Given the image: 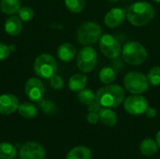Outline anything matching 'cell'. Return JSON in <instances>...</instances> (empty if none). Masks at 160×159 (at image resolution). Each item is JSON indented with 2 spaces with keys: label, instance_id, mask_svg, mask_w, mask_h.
Returning a JSON list of instances; mask_svg holds the SVG:
<instances>
[{
  "label": "cell",
  "instance_id": "cell-1",
  "mask_svg": "<svg viewBox=\"0 0 160 159\" xmlns=\"http://www.w3.org/2000/svg\"><path fill=\"white\" fill-rule=\"evenodd\" d=\"M156 15L155 7L148 2H136L130 5L127 10V19L137 27L145 26L153 21Z\"/></svg>",
  "mask_w": 160,
  "mask_h": 159
},
{
  "label": "cell",
  "instance_id": "cell-2",
  "mask_svg": "<svg viewBox=\"0 0 160 159\" xmlns=\"http://www.w3.org/2000/svg\"><path fill=\"white\" fill-rule=\"evenodd\" d=\"M96 99L103 108L113 109L125 100V90L118 84H106L98 90Z\"/></svg>",
  "mask_w": 160,
  "mask_h": 159
},
{
  "label": "cell",
  "instance_id": "cell-3",
  "mask_svg": "<svg viewBox=\"0 0 160 159\" xmlns=\"http://www.w3.org/2000/svg\"><path fill=\"white\" fill-rule=\"evenodd\" d=\"M122 57L124 61L131 66H140L147 59L148 53L143 45L136 41L126 43L122 49Z\"/></svg>",
  "mask_w": 160,
  "mask_h": 159
},
{
  "label": "cell",
  "instance_id": "cell-4",
  "mask_svg": "<svg viewBox=\"0 0 160 159\" xmlns=\"http://www.w3.org/2000/svg\"><path fill=\"white\" fill-rule=\"evenodd\" d=\"M102 37L101 26L95 22H83L77 30V40L84 46H89L99 41Z\"/></svg>",
  "mask_w": 160,
  "mask_h": 159
},
{
  "label": "cell",
  "instance_id": "cell-5",
  "mask_svg": "<svg viewBox=\"0 0 160 159\" xmlns=\"http://www.w3.org/2000/svg\"><path fill=\"white\" fill-rule=\"evenodd\" d=\"M124 85L126 90L133 95H142L150 86L147 76L137 71H130L125 76Z\"/></svg>",
  "mask_w": 160,
  "mask_h": 159
},
{
  "label": "cell",
  "instance_id": "cell-6",
  "mask_svg": "<svg viewBox=\"0 0 160 159\" xmlns=\"http://www.w3.org/2000/svg\"><path fill=\"white\" fill-rule=\"evenodd\" d=\"M35 73L43 79H51L57 72V64L53 56L48 53L40 54L34 63Z\"/></svg>",
  "mask_w": 160,
  "mask_h": 159
},
{
  "label": "cell",
  "instance_id": "cell-7",
  "mask_svg": "<svg viewBox=\"0 0 160 159\" xmlns=\"http://www.w3.org/2000/svg\"><path fill=\"white\" fill-rule=\"evenodd\" d=\"M97 63L98 54L94 48L90 46H85L79 52L77 56V66L82 72H91L96 67Z\"/></svg>",
  "mask_w": 160,
  "mask_h": 159
},
{
  "label": "cell",
  "instance_id": "cell-8",
  "mask_svg": "<svg viewBox=\"0 0 160 159\" xmlns=\"http://www.w3.org/2000/svg\"><path fill=\"white\" fill-rule=\"evenodd\" d=\"M99 49L104 56L109 59L117 58L122 52L120 42L112 35H103L99 39Z\"/></svg>",
  "mask_w": 160,
  "mask_h": 159
},
{
  "label": "cell",
  "instance_id": "cell-9",
  "mask_svg": "<svg viewBox=\"0 0 160 159\" xmlns=\"http://www.w3.org/2000/svg\"><path fill=\"white\" fill-rule=\"evenodd\" d=\"M124 109L125 111L131 115H142L144 114L147 108L148 102L141 95L130 96L124 100Z\"/></svg>",
  "mask_w": 160,
  "mask_h": 159
},
{
  "label": "cell",
  "instance_id": "cell-10",
  "mask_svg": "<svg viewBox=\"0 0 160 159\" xmlns=\"http://www.w3.org/2000/svg\"><path fill=\"white\" fill-rule=\"evenodd\" d=\"M24 91L27 97L35 102H39L43 99L45 91L43 83L37 78H31L27 80L24 86Z\"/></svg>",
  "mask_w": 160,
  "mask_h": 159
},
{
  "label": "cell",
  "instance_id": "cell-11",
  "mask_svg": "<svg viewBox=\"0 0 160 159\" xmlns=\"http://www.w3.org/2000/svg\"><path fill=\"white\" fill-rule=\"evenodd\" d=\"M20 159H45L46 152L44 148L37 142H26L19 152Z\"/></svg>",
  "mask_w": 160,
  "mask_h": 159
},
{
  "label": "cell",
  "instance_id": "cell-12",
  "mask_svg": "<svg viewBox=\"0 0 160 159\" xmlns=\"http://www.w3.org/2000/svg\"><path fill=\"white\" fill-rule=\"evenodd\" d=\"M127 18V11L122 7H113L109 10L104 17V23L109 28L120 26Z\"/></svg>",
  "mask_w": 160,
  "mask_h": 159
},
{
  "label": "cell",
  "instance_id": "cell-13",
  "mask_svg": "<svg viewBox=\"0 0 160 159\" xmlns=\"http://www.w3.org/2000/svg\"><path fill=\"white\" fill-rule=\"evenodd\" d=\"M19 100L12 94H4L0 96V114L8 115L18 111Z\"/></svg>",
  "mask_w": 160,
  "mask_h": 159
},
{
  "label": "cell",
  "instance_id": "cell-14",
  "mask_svg": "<svg viewBox=\"0 0 160 159\" xmlns=\"http://www.w3.org/2000/svg\"><path fill=\"white\" fill-rule=\"evenodd\" d=\"M76 48L71 43H63L59 46L57 50V55L59 59L66 63L72 61L76 56Z\"/></svg>",
  "mask_w": 160,
  "mask_h": 159
},
{
  "label": "cell",
  "instance_id": "cell-15",
  "mask_svg": "<svg viewBox=\"0 0 160 159\" xmlns=\"http://www.w3.org/2000/svg\"><path fill=\"white\" fill-rule=\"evenodd\" d=\"M22 30V23L20 18L10 16L5 22V31L10 36H17Z\"/></svg>",
  "mask_w": 160,
  "mask_h": 159
},
{
  "label": "cell",
  "instance_id": "cell-16",
  "mask_svg": "<svg viewBox=\"0 0 160 159\" xmlns=\"http://www.w3.org/2000/svg\"><path fill=\"white\" fill-rule=\"evenodd\" d=\"M87 84V77L83 74H74L68 81V88L72 92H80L85 88Z\"/></svg>",
  "mask_w": 160,
  "mask_h": 159
},
{
  "label": "cell",
  "instance_id": "cell-17",
  "mask_svg": "<svg viewBox=\"0 0 160 159\" xmlns=\"http://www.w3.org/2000/svg\"><path fill=\"white\" fill-rule=\"evenodd\" d=\"M99 120L107 127H114L118 122L117 114L110 108H101L98 112Z\"/></svg>",
  "mask_w": 160,
  "mask_h": 159
},
{
  "label": "cell",
  "instance_id": "cell-18",
  "mask_svg": "<svg viewBox=\"0 0 160 159\" xmlns=\"http://www.w3.org/2000/svg\"><path fill=\"white\" fill-rule=\"evenodd\" d=\"M140 151L145 157H153L158 151V142L150 138L144 139L140 144Z\"/></svg>",
  "mask_w": 160,
  "mask_h": 159
},
{
  "label": "cell",
  "instance_id": "cell-19",
  "mask_svg": "<svg viewBox=\"0 0 160 159\" xmlns=\"http://www.w3.org/2000/svg\"><path fill=\"white\" fill-rule=\"evenodd\" d=\"M66 159H92V153L88 147L77 146L68 152Z\"/></svg>",
  "mask_w": 160,
  "mask_h": 159
},
{
  "label": "cell",
  "instance_id": "cell-20",
  "mask_svg": "<svg viewBox=\"0 0 160 159\" xmlns=\"http://www.w3.org/2000/svg\"><path fill=\"white\" fill-rule=\"evenodd\" d=\"M0 7L5 14L12 15L20 9L21 0H1Z\"/></svg>",
  "mask_w": 160,
  "mask_h": 159
},
{
  "label": "cell",
  "instance_id": "cell-21",
  "mask_svg": "<svg viewBox=\"0 0 160 159\" xmlns=\"http://www.w3.org/2000/svg\"><path fill=\"white\" fill-rule=\"evenodd\" d=\"M18 112H19L20 115H22V117L27 118V119L34 118L38 114L37 107L34 104L28 103V102H23V103L20 104L18 107Z\"/></svg>",
  "mask_w": 160,
  "mask_h": 159
},
{
  "label": "cell",
  "instance_id": "cell-22",
  "mask_svg": "<svg viewBox=\"0 0 160 159\" xmlns=\"http://www.w3.org/2000/svg\"><path fill=\"white\" fill-rule=\"evenodd\" d=\"M98 78L100 82L104 84H110L113 82L116 79V74L115 71L112 67H103L98 74Z\"/></svg>",
  "mask_w": 160,
  "mask_h": 159
},
{
  "label": "cell",
  "instance_id": "cell-23",
  "mask_svg": "<svg viewBox=\"0 0 160 159\" xmlns=\"http://www.w3.org/2000/svg\"><path fill=\"white\" fill-rule=\"evenodd\" d=\"M17 156L15 147L8 142L0 143V159H14Z\"/></svg>",
  "mask_w": 160,
  "mask_h": 159
},
{
  "label": "cell",
  "instance_id": "cell-24",
  "mask_svg": "<svg viewBox=\"0 0 160 159\" xmlns=\"http://www.w3.org/2000/svg\"><path fill=\"white\" fill-rule=\"evenodd\" d=\"M77 99L82 104L88 106L92 101H94L96 99V95L93 93V91L91 89H85L84 88L83 90L78 92Z\"/></svg>",
  "mask_w": 160,
  "mask_h": 159
},
{
  "label": "cell",
  "instance_id": "cell-25",
  "mask_svg": "<svg viewBox=\"0 0 160 159\" xmlns=\"http://www.w3.org/2000/svg\"><path fill=\"white\" fill-rule=\"evenodd\" d=\"M67 8L73 13H80L85 7V0H65Z\"/></svg>",
  "mask_w": 160,
  "mask_h": 159
},
{
  "label": "cell",
  "instance_id": "cell-26",
  "mask_svg": "<svg viewBox=\"0 0 160 159\" xmlns=\"http://www.w3.org/2000/svg\"><path fill=\"white\" fill-rule=\"evenodd\" d=\"M147 80L149 82V84L152 86H158L160 84V67L156 66L153 67L148 74H147Z\"/></svg>",
  "mask_w": 160,
  "mask_h": 159
},
{
  "label": "cell",
  "instance_id": "cell-27",
  "mask_svg": "<svg viewBox=\"0 0 160 159\" xmlns=\"http://www.w3.org/2000/svg\"><path fill=\"white\" fill-rule=\"evenodd\" d=\"M18 15H19V18L22 21L28 22V21L33 19L34 10L29 7H21L20 9L18 10Z\"/></svg>",
  "mask_w": 160,
  "mask_h": 159
},
{
  "label": "cell",
  "instance_id": "cell-28",
  "mask_svg": "<svg viewBox=\"0 0 160 159\" xmlns=\"http://www.w3.org/2000/svg\"><path fill=\"white\" fill-rule=\"evenodd\" d=\"M50 81H51V85L56 90H60L64 87V80L56 74L52 76L50 79Z\"/></svg>",
  "mask_w": 160,
  "mask_h": 159
},
{
  "label": "cell",
  "instance_id": "cell-29",
  "mask_svg": "<svg viewBox=\"0 0 160 159\" xmlns=\"http://www.w3.org/2000/svg\"><path fill=\"white\" fill-rule=\"evenodd\" d=\"M39 105H40L42 111L47 113H52L55 111V107H54L53 103H52L51 101H46V100L42 99L41 101H39Z\"/></svg>",
  "mask_w": 160,
  "mask_h": 159
},
{
  "label": "cell",
  "instance_id": "cell-30",
  "mask_svg": "<svg viewBox=\"0 0 160 159\" xmlns=\"http://www.w3.org/2000/svg\"><path fill=\"white\" fill-rule=\"evenodd\" d=\"M9 53H10L9 48L6 44L0 42V61L7 59L8 57Z\"/></svg>",
  "mask_w": 160,
  "mask_h": 159
},
{
  "label": "cell",
  "instance_id": "cell-31",
  "mask_svg": "<svg viewBox=\"0 0 160 159\" xmlns=\"http://www.w3.org/2000/svg\"><path fill=\"white\" fill-rule=\"evenodd\" d=\"M102 106L98 103V101L97 99H95L94 101H92L89 105H88V112H97L98 113V112L101 110Z\"/></svg>",
  "mask_w": 160,
  "mask_h": 159
},
{
  "label": "cell",
  "instance_id": "cell-32",
  "mask_svg": "<svg viewBox=\"0 0 160 159\" xmlns=\"http://www.w3.org/2000/svg\"><path fill=\"white\" fill-rule=\"evenodd\" d=\"M87 121L91 125H96L99 121V115L97 112H89L87 115Z\"/></svg>",
  "mask_w": 160,
  "mask_h": 159
},
{
  "label": "cell",
  "instance_id": "cell-33",
  "mask_svg": "<svg viewBox=\"0 0 160 159\" xmlns=\"http://www.w3.org/2000/svg\"><path fill=\"white\" fill-rule=\"evenodd\" d=\"M144 114H145L148 118H155V117L157 116V111H156L155 108L149 107V106H148V108H147V110H146V112H145Z\"/></svg>",
  "mask_w": 160,
  "mask_h": 159
},
{
  "label": "cell",
  "instance_id": "cell-34",
  "mask_svg": "<svg viewBox=\"0 0 160 159\" xmlns=\"http://www.w3.org/2000/svg\"><path fill=\"white\" fill-rule=\"evenodd\" d=\"M157 142H158V148H160V130L158 132V134H157Z\"/></svg>",
  "mask_w": 160,
  "mask_h": 159
},
{
  "label": "cell",
  "instance_id": "cell-35",
  "mask_svg": "<svg viewBox=\"0 0 160 159\" xmlns=\"http://www.w3.org/2000/svg\"><path fill=\"white\" fill-rule=\"evenodd\" d=\"M109 1H111V2H117V1H119V0H109Z\"/></svg>",
  "mask_w": 160,
  "mask_h": 159
},
{
  "label": "cell",
  "instance_id": "cell-36",
  "mask_svg": "<svg viewBox=\"0 0 160 159\" xmlns=\"http://www.w3.org/2000/svg\"><path fill=\"white\" fill-rule=\"evenodd\" d=\"M155 1H156L157 3H160V0H155Z\"/></svg>",
  "mask_w": 160,
  "mask_h": 159
},
{
  "label": "cell",
  "instance_id": "cell-37",
  "mask_svg": "<svg viewBox=\"0 0 160 159\" xmlns=\"http://www.w3.org/2000/svg\"><path fill=\"white\" fill-rule=\"evenodd\" d=\"M159 159H160V157H159Z\"/></svg>",
  "mask_w": 160,
  "mask_h": 159
}]
</instances>
